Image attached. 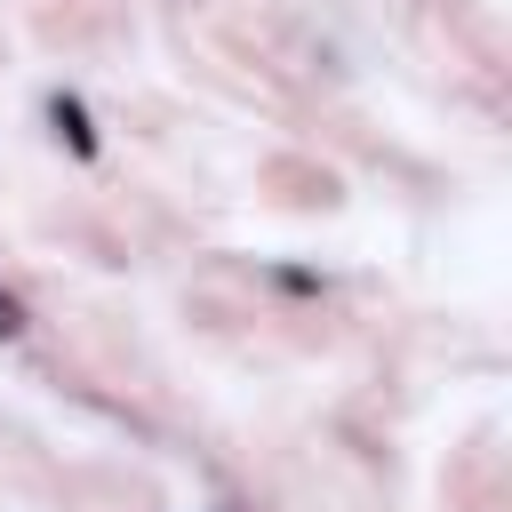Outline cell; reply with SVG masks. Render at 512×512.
<instances>
[{"instance_id":"6da1fadb","label":"cell","mask_w":512,"mask_h":512,"mask_svg":"<svg viewBox=\"0 0 512 512\" xmlns=\"http://www.w3.org/2000/svg\"><path fill=\"white\" fill-rule=\"evenodd\" d=\"M48 128L72 144V160H96V120H88L80 96H48Z\"/></svg>"},{"instance_id":"7a4b0ae2","label":"cell","mask_w":512,"mask_h":512,"mask_svg":"<svg viewBox=\"0 0 512 512\" xmlns=\"http://www.w3.org/2000/svg\"><path fill=\"white\" fill-rule=\"evenodd\" d=\"M16 328H24V312H16V296L0 288V336H16Z\"/></svg>"}]
</instances>
